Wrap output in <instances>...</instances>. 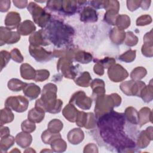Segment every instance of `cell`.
<instances>
[{"label": "cell", "instance_id": "cell-58", "mask_svg": "<svg viewBox=\"0 0 153 153\" xmlns=\"http://www.w3.org/2000/svg\"><path fill=\"white\" fill-rule=\"evenodd\" d=\"M13 2L14 5L19 8H24L27 4V1L26 0H14Z\"/></svg>", "mask_w": 153, "mask_h": 153}, {"label": "cell", "instance_id": "cell-57", "mask_svg": "<svg viewBox=\"0 0 153 153\" xmlns=\"http://www.w3.org/2000/svg\"><path fill=\"white\" fill-rule=\"evenodd\" d=\"M92 7L95 8H104L106 1H91L89 2Z\"/></svg>", "mask_w": 153, "mask_h": 153}, {"label": "cell", "instance_id": "cell-49", "mask_svg": "<svg viewBox=\"0 0 153 153\" xmlns=\"http://www.w3.org/2000/svg\"><path fill=\"white\" fill-rule=\"evenodd\" d=\"M1 70L2 71V69L8 64L9 60L11 58V54L9 52L5 50H2L1 51Z\"/></svg>", "mask_w": 153, "mask_h": 153}, {"label": "cell", "instance_id": "cell-10", "mask_svg": "<svg viewBox=\"0 0 153 153\" xmlns=\"http://www.w3.org/2000/svg\"><path fill=\"white\" fill-rule=\"evenodd\" d=\"M109 78L113 82H121L126 79L128 74L127 71L120 64H115L108 69Z\"/></svg>", "mask_w": 153, "mask_h": 153}, {"label": "cell", "instance_id": "cell-24", "mask_svg": "<svg viewBox=\"0 0 153 153\" xmlns=\"http://www.w3.org/2000/svg\"><path fill=\"white\" fill-rule=\"evenodd\" d=\"M148 122H152V111L148 107L142 108L138 112V124L142 127Z\"/></svg>", "mask_w": 153, "mask_h": 153}, {"label": "cell", "instance_id": "cell-29", "mask_svg": "<svg viewBox=\"0 0 153 153\" xmlns=\"http://www.w3.org/2000/svg\"><path fill=\"white\" fill-rule=\"evenodd\" d=\"M152 84V80L150 81V83L148 85H145L142 90L140 94V97L146 103H148L152 100L153 98V87Z\"/></svg>", "mask_w": 153, "mask_h": 153}, {"label": "cell", "instance_id": "cell-53", "mask_svg": "<svg viewBox=\"0 0 153 153\" xmlns=\"http://www.w3.org/2000/svg\"><path fill=\"white\" fill-rule=\"evenodd\" d=\"M96 117L91 112L88 113V117L86 124L85 126V128L90 129L96 127Z\"/></svg>", "mask_w": 153, "mask_h": 153}, {"label": "cell", "instance_id": "cell-33", "mask_svg": "<svg viewBox=\"0 0 153 153\" xmlns=\"http://www.w3.org/2000/svg\"><path fill=\"white\" fill-rule=\"evenodd\" d=\"M14 114L11 109L5 107L1 110L0 115V124L3 125L6 123H11L14 120Z\"/></svg>", "mask_w": 153, "mask_h": 153}, {"label": "cell", "instance_id": "cell-50", "mask_svg": "<svg viewBox=\"0 0 153 153\" xmlns=\"http://www.w3.org/2000/svg\"><path fill=\"white\" fill-rule=\"evenodd\" d=\"M152 22V18L149 15H142L136 20L137 26H145Z\"/></svg>", "mask_w": 153, "mask_h": 153}, {"label": "cell", "instance_id": "cell-16", "mask_svg": "<svg viewBox=\"0 0 153 153\" xmlns=\"http://www.w3.org/2000/svg\"><path fill=\"white\" fill-rule=\"evenodd\" d=\"M21 18L19 13L14 11L8 13L5 19V25L7 27L10 29H14L16 27L17 28L20 25Z\"/></svg>", "mask_w": 153, "mask_h": 153}, {"label": "cell", "instance_id": "cell-1", "mask_svg": "<svg viewBox=\"0 0 153 153\" xmlns=\"http://www.w3.org/2000/svg\"><path fill=\"white\" fill-rule=\"evenodd\" d=\"M98 118L100 134L105 142L118 149L119 152H122V149L124 152V149L134 148V142L123 131L126 120L124 114L112 110Z\"/></svg>", "mask_w": 153, "mask_h": 153}, {"label": "cell", "instance_id": "cell-11", "mask_svg": "<svg viewBox=\"0 0 153 153\" xmlns=\"http://www.w3.org/2000/svg\"><path fill=\"white\" fill-rule=\"evenodd\" d=\"M20 39V35L17 32H12L8 27H0V45L5 44H11L17 42Z\"/></svg>", "mask_w": 153, "mask_h": 153}, {"label": "cell", "instance_id": "cell-54", "mask_svg": "<svg viewBox=\"0 0 153 153\" xmlns=\"http://www.w3.org/2000/svg\"><path fill=\"white\" fill-rule=\"evenodd\" d=\"M141 1H127V7L130 11L137 10L140 6Z\"/></svg>", "mask_w": 153, "mask_h": 153}, {"label": "cell", "instance_id": "cell-28", "mask_svg": "<svg viewBox=\"0 0 153 153\" xmlns=\"http://www.w3.org/2000/svg\"><path fill=\"white\" fill-rule=\"evenodd\" d=\"M124 117L126 120L133 124H138V112L134 108L130 106L126 109Z\"/></svg>", "mask_w": 153, "mask_h": 153}, {"label": "cell", "instance_id": "cell-36", "mask_svg": "<svg viewBox=\"0 0 153 153\" xmlns=\"http://www.w3.org/2000/svg\"><path fill=\"white\" fill-rule=\"evenodd\" d=\"M146 74L147 71L143 67H136L131 71L130 74V77L134 81H139L144 78Z\"/></svg>", "mask_w": 153, "mask_h": 153}, {"label": "cell", "instance_id": "cell-22", "mask_svg": "<svg viewBox=\"0 0 153 153\" xmlns=\"http://www.w3.org/2000/svg\"><path fill=\"white\" fill-rule=\"evenodd\" d=\"M32 141V137L29 133L25 131L19 133L16 136V142L17 144L23 148L29 146Z\"/></svg>", "mask_w": 153, "mask_h": 153}, {"label": "cell", "instance_id": "cell-12", "mask_svg": "<svg viewBox=\"0 0 153 153\" xmlns=\"http://www.w3.org/2000/svg\"><path fill=\"white\" fill-rule=\"evenodd\" d=\"M152 140V127L150 126L146 128L145 130H143L139 134L137 140V145L140 148H146L149 144L151 140Z\"/></svg>", "mask_w": 153, "mask_h": 153}, {"label": "cell", "instance_id": "cell-21", "mask_svg": "<svg viewBox=\"0 0 153 153\" xmlns=\"http://www.w3.org/2000/svg\"><path fill=\"white\" fill-rule=\"evenodd\" d=\"M78 110L72 103L67 105L63 109L62 114L63 116L69 121L74 123L76 121V118L78 113Z\"/></svg>", "mask_w": 153, "mask_h": 153}, {"label": "cell", "instance_id": "cell-2", "mask_svg": "<svg viewBox=\"0 0 153 153\" xmlns=\"http://www.w3.org/2000/svg\"><path fill=\"white\" fill-rule=\"evenodd\" d=\"M45 39L57 47L70 44L74 35V29L62 22L54 19L49 22L45 29H42Z\"/></svg>", "mask_w": 153, "mask_h": 153}, {"label": "cell", "instance_id": "cell-7", "mask_svg": "<svg viewBox=\"0 0 153 153\" xmlns=\"http://www.w3.org/2000/svg\"><path fill=\"white\" fill-rule=\"evenodd\" d=\"M29 101L23 96H10L5 101V106L17 112L25 111L28 107Z\"/></svg>", "mask_w": 153, "mask_h": 153}, {"label": "cell", "instance_id": "cell-41", "mask_svg": "<svg viewBox=\"0 0 153 153\" xmlns=\"http://www.w3.org/2000/svg\"><path fill=\"white\" fill-rule=\"evenodd\" d=\"M124 42L126 45L133 47L137 44L138 42V38L135 35L133 34V32L128 31L126 33V38Z\"/></svg>", "mask_w": 153, "mask_h": 153}, {"label": "cell", "instance_id": "cell-3", "mask_svg": "<svg viewBox=\"0 0 153 153\" xmlns=\"http://www.w3.org/2000/svg\"><path fill=\"white\" fill-rule=\"evenodd\" d=\"M57 88L55 84H45L43 87L41 98L35 102V106L43 109L45 112L59 113L61 111L63 102L57 99Z\"/></svg>", "mask_w": 153, "mask_h": 153}, {"label": "cell", "instance_id": "cell-15", "mask_svg": "<svg viewBox=\"0 0 153 153\" xmlns=\"http://www.w3.org/2000/svg\"><path fill=\"white\" fill-rule=\"evenodd\" d=\"M90 87L93 90L92 98L95 100L98 96L105 94V82L102 79H94L90 83Z\"/></svg>", "mask_w": 153, "mask_h": 153}, {"label": "cell", "instance_id": "cell-56", "mask_svg": "<svg viewBox=\"0 0 153 153\" xmlns=\"http://www.w3.org/2000/svg\"><path fill=\"white\" fill-rule=\"evenodd\" d=\"M93 70H94V73L98 75H103L104 74V68L100 63H99L97 62L94 65Z\"/></svg>", "mask_w": 153, "mask_h": 153}, {"label": "cell", "instance_id": "cell-31", "mask_svg": "<svg viewBox=\"0 0 153 153\" xmlns=\"http://www.w3.org/2000/svg\"><path fill=\"white\" fill-rule=\"evenodd\" d=\"M91 82V78L90 74L87 71L83 72L78 77L75 79V82L76 85L83 87H88L90 85Z\"/></svg>", "mask_w": 153, "mask_h": 153}, {"label": "cell", "instance_id": "cell-26", "mask_svg": "<svg viewBox=\"0 0 153 153\" xmlns=\"http://www.w3.org/2000/svg\"><path fill=\"white\" fill-rule=\"evenodd\" d=\"M23 90L25 95L31 100L37 98L41 93L40 87L33 83L27 84Z\"/></svg>", "mask_w": 153, "mask_h": 153}, {"label": "cell", "instance_id": "cell-14", "mask_svg": "<svg viewBox=\"0 0 153 153\" xmlns=\"http://www.w3.org/2000/svg\"><path fill=\"white\" fill-rule=\"evenodd\" d=\"M97 19V12L91 7H84L80 13V20L83 22H95Z\"/></svg>", "mask_w": 153, "mask_h": 153}, {"label": "cell", "instance_id": "cell-34", "mask_svg": "<svg viewBox=\"0 0 153 153\" xmlns=\"http://www.w3.org/2000/svg\"><path fill=\"white\" fill-rule=\"evenodd\" d=\"M27 84V83L22 82L19 79L12 78L8 82V87L11 91H19L23 90Z\"/></svg>", "mask_w": 153, "mask_h": 153}, {"label": "cell", "instance_id": "cell-5", "mask_svg": "<svg viewBox=\"0 0 153 153\" xmlns=\"http://www.w3.org/2000/svg\"><path fill=\"white\" fill-rule=\"evenodd\" d=\"M27 10L30 13L35 23L44 28L47 26L51 19V14L33 2L27 5Z\"/></svg>", "mask_w": 153, "mask_h": 153}, {"label": "cell", "instance_id": "cell-52", "mask_svg": "<svg viewBox=\"0 0 153 153\" xmlns=\"http://www.w3.org/2000/svg\"><path fill=\"white\" fill-rule=\"evenodd\" d=\"M11 58L17 63H21L23 62V57L20 51L17 48H14L10 52Z\"/></svg>", "mask_w": 153, "mask_h": 153}, {"label": "cell", "instance_id": "cell-47", "mask_svg": "<svg viewBox=\"0 0 153 153\" xmlns=\"http://www.w3.org/2000/svg\"><path fill=\"white\" fill-rule=\"evenodd\" d=\"M134 80H130V81H127L125 82H123L121 84L120 87L123 93L126 94L127 96H131V87L134 83Z\"/></svg>", "mask_w": 153, "mask_h": 153}, {"label": "cell", "instance_id": "cell-44", "mask_svg": "<svg viewBox=\"0 0 153 153\" xmlns=\"http://www.w3.org/2000/svg\"><path fill=\"white\" fill-rule=\"evenodd\" d=\"M88 117V113H85L83 111H78L75 123L79 127H84Z\"/></svg>", "mask_w": 153, "mask_h": 153}, {"label": "cell", "instance_id": "cell-9", "mask_svg": "<svg viewBox=\"0 0 153 153\" xmlns=\"http://www.w3.org/2000/svg\"><path fill=\"white\" fill-rule=\"evenodd\" d=\"M29 51L30 54L39 62H47L53 57V52L47 51L41 47L30 45Z\"/></svg>", "mask_w": 153, "mask_h": 153}, {"label": "cell", "instance_id": "cell-43", "mask_svg": "<svg viewBox=\"0 0 153 153\" xmlns=\"http://www.w3.org/2000/svg\"><path fill=\"white\" fill-rule=\"evenodd\" d=\"M50 72L46 69H39L36 71L35 77L33 80L37 82H42L48 78Z\"/></svg>", "mask_w": 153, "mask_h": 153}, {"label": "cell", "instance_id": "cell-13", "mask_svg": "<svg viewBox=\"0 0 153 153\" xmlns=\"http://www.w3.org/2000/svg\"><path fill=\"white\" fill-rule=\"evenodd\" d=\"M144 44L142 47V53L143 56L148 57H152L153 55L152 45V30L147 32L143 36Z\"/></svg>", "mask_w": 153, "mask_h": 153}, {"label": "cell", "instance_id": "cell-20", "mask_svg": "<svg viewBox=\"0 0 153 153\" xmlns=\"http://www.w3.org/2000/svg\"><path fill=\"white\" fill-rule=\"evenodd\" d=\"M109 38L114 44L117 45L121 44L124 41L126 33L123 30H121L117 27H114L109 33Z\"/></svg>", "mask_w": 153, "mask_h": 153}, {"label": "cell", "instance_id": "cell-42", "mask_svg": "<svg viewBox=\"0 0 153 153\" xmlns=\"http://www.w3.org/2000/svg\"><path fill=\"white\" fill-rule=\"evenodd\" d=\"M118 16V12L115 11H106L104 16V20L109 25H115V20Z\"/></svg>", "mask_w": 153, "mask_h": 153}, {"label": "cell", "instance_id": "cell-23", "mask_svg": "<svg viewBox=\"0 0 153 153\" xmlns=\"http://www.w3.org/2000/svg\"><path fill=\"white\" fill-rule=\"evenodd\" d=\"M44 116L45 111L35 106L29 111L27 118L28 120L33 123H39L43 120Z\"/></svg>", "mask_w": 153, "mask_h": 153}, {"label": "cell", "instance_id": "cell-45", "mask_svg": "<svg viewBox=\"0 0 153 153\" xmlns=\"http://www.w3.org/2000/svg\"><path fill=\"white\" fill-rule=\"evenodd\" d=\"M21 127L23 131L26 133H32L35 130L36 126L35 123L30 121L29 120H26L22 122Z\"/></svg>", "mask_w": 153, "mask_h": 153}, {"label": "cell", "instance_id": "cell-4", "mask_svg": "<svg viewBox=\"0 0 153 153\" xmlns=\"http://www.w3.org/2000/svg\"><path fill=\"white\" fill-rule=\"evenodd\" d=\"M95 115L97 118L102 115L113 110L114 107L118 106L121 103V97L117 93L111 95H102L95 99Z\"/></svg>", "mask_w": 153, "mask_h": 153}, {"label": "cell", "instance_id": "cell-32", "mask_svg": "<svg viewBox=\"0 0 153 153\" xmlns=\"http://www.w3.org/2000/svg\"><path fill=\"white\" fill-rule=\"evenodd\" d=\"M74 59L76 62L85 64L88 63L92 60L93 56L90 53L88 52L78 50L76 51L74 55Z\"/></svg>", "mask_w": 153, "mask_h": 153}, {"label": "cell", "instance_id": "cell-39", "mask_svg": "<svg viewBox=\"0 0 153 153\" xmlns=\"http://www.w3.org/2000/svg\"><path fill=\"white\" fill-rule=\"evenodd\" d=\"M62 122L58 119H53L51 120L48 124V130L54 133H57L63 128Z\"/></svg>", "mask_w": 153, "mask_h": 153}, {"label": "cell", "instance_id": "cell-27", "mask_svg": "<svg viewBox=\"0 0 153 153\" xmlns=\"http://www.w3.org/2000/svg\"><path fill=\"white\" fill-rule=\"evenodd\" d=\"M21 76L25 79H34L36 71L29 64L23 63L20 66Z\"/></svg>", "mask_w": 153, "mask_h": 153}, {"label": "cell", "instance_id": "cell-25", "mask_svg": "<svg viewBox=\"0 0 153 153\" xmlns=\"http://www.w3.org/2000/svg\"><path fill=\"white\" fill-rule=\"evenodd\" d=\"M77 4L76 1H62L60 12L66 15H72L76 11Z\"/></svg>", "mask_w": 153, "mask_h": 153}, {"label": "cell", "instance_id": "cell-55", "mask_svg": "<svg viewBox=\"0 0 153 153\" xmlns=\"http://www.w3.org/2000/svg\"><path fill=\"white\" fill-rule=\"evenodd\" d=\"M10 1L2 0L0 1V11L1 12H6L10 8Z\"/></svg>", "mask_w": 153, "mask_h": 153}, {"label": "cell", "instance_id": "cell-38", "mask_svg": "<svg viewBox=\"0 0 153 153\" xmlns=\"http://www.w3.org/2000/svg\"><path fill=\"white\" fill-rule=\"evenodd\" d=\"M15 139L12 136H7L1 139L0 148L1 152H6L14 143Z\"/></svg>", "mask_w": 153, "mask_h": 153}, {"label": "cell", "instance_id": "cell-18", "mask_svg": "<svg viewBox=\"0 0 153 153\" xmlns=\"http://www.w3.org/2000/svg\"><path fill=\"white\" fill-rule=\"evenodd\" d=\"M67 137L70 143L73 145H77L83 140L84 134L81 129L79 128H75L69 131Z\"/></svg>", "mask_w": 153, "mask_h": 153}, {"label": "cell", "instance_id": "cell-48", "mask_svg": "<svg viewBox=\"0 0 153 153\" xmlns=\"http://www.w3.org/2000/svg\"><path fill=\"white\" fill-rule=\"evenodd\" d=\"M104 8L106 11H115L118 13L120 10V3L118 1H106Z\"/></svg>", "mask_w": 153, "mask_h": 153}, {"label": "cell", "instance_id": "cell-40", "mask_svg": "<svg viewBox=\"0 0 153 153\" xmlns=\"http://www.w3.org/2000/svg\"><path fill=\"white\" fill-rule=\"evenodd\" d=\"M136 52V50H129L126 52H125L124 53H123V54L120 55L118 59L120 60L123 61L126 63H130L135 59Z\"/></svg>", "mask_w": 153, "mask_h": 153}, {"label": "cell", "instance_id": "cell-46", "mask_svg": "<svg viewBox=\"0 0 153 153\" xmlns=\"http://www.w3.org/2000/svg\"><path fill=\"white\" fill-rule=\"evenodd\" d=\"M62 1H49L47 2L46 8L53 11H60Z\"/></svg>", "mask_w": 153, "mask_h": 153}, {"label": "cell", "instance_id": "cell-17", "mask_svg": "<svg viewBox=\"0 0 153 153\" xmlns=\"http://www.w3.org/2000/svg\"><path fill=\"white\" fill-rule=\"evenodd\" d=\"M29 41L30 42V45L33 46H46L50 44L44 36L42 29L32 33L29 36Z\"/></svg>", "mask_w": 153, "mask_h": 153}, {"label": "cell", "instance_id": "cell-35", "mask_svg": "<svg viewBox=\"0 0 153 153\" xmlns=\"http://www.w3.org/2000/svg\"><path fill=\"white\" fill-rule=\"evenodd\" d=\"M50 144H51V147L52 149L54 152H64L67 148V145L66 142L63 140L62 139H61V137L53 140Z\"/></svg>", "mask_w": 153, "mask_h": 153}, {"label": "cell", "instance_id": "cell-30", "mask_svg": "<svg viewBox=\"0 0 153 153\" xmlns=\"http://www.w3.org/2000/svg\"><path fill=\"white\" fill-rule=\"evenodd\" d=\"M115 25H117V28L124 30L130 25V19L126 14H118L115 20Z\"/></svg>", "mask_w": 153, "mask_h": 153}, {"label": "cell", "instance_id": "cell-59", "mask_svg": "<svg viewBox=\"0 0 153 153\" xmlns=\"http://www.w3.org/2000/svg\"><path fill=\"white\" fill-rule=\"evenodd\" d=\"M1 138L9 136L10 134V130L7 127H4L2 125H1Z\"/></svg>", "mask_w": 153, "mask_h": 153}, {"label": "cell", "instance_id": "cell-8", "mask_svg": "<svg viewBox=\"0 0 153 153\" xmlns=\"http://www.w3.org/2000/svg\"><path fill=\"white\" fill-rule=\"evenodd\" d=\"M91 99L81 90L74 93L69 100V103L75 105L83 110L89 109L91 106Z\"/></svg>", "mask_w": 153, "mask_h": 153}, {"label": "cell", "instance_id": "cell-60", "mask_svg": "<svg viewBox=\"0 0 153 153\" xmlns=\"http://www.w3.org/2000/svg\"><path fill=\"white\" fill-rule=\"evenodd\" d=\"M151 1H141L140 6L142 9L144 10H146L149 8Z\"/></svg>", "mask_w": 153, "mask_h": 153}, {"label": "cell", "instance_id": "cell-6", "mask_svg": "<svg viewBox=\"0 0 153 153\" xmlns=\"http://www.w3.org/2000/svg\"><path fill=\"white\" fill-rule=\"evenodd\" d=\"M72 65V60L65 57H62L58 60L57 64V69L59 72H60L62 75L69 79H75L77 75V70Z\"/></svg>", "mask_w": 153, "mask_h": 153}, {"label": "cell", "instance_id": "cell-51", "mask_svg": "<svg viewBox=\"0 0 153 153\" xmlns=\"http://www.w3.org/2000/svg\"><path fill=\"white\" fill-rule=\"evenodd\" d=\"M97 62L100 63L104 68L106 69H109L110 67L113 66L115 64V59L112 57H106L102 60H99L97 61Z\"/></svg>", "mask_w": 153, "mask_h": 153}, {"label": "cell", "instance_id": "cell-19", "mask_svg": "<svg viewBox=\"0 0 153 153\" xmlns=\"http://www.w3.org/2000/svg\"><path fill=\"white\" fill-rule=\"evenodd\" d=\"M17 30L20 35L26 36L31 33L32 34L36 30V27L32 21L27 20L20 23L17 27Z\"/></svg>", "mask_w": 153, "mask_h": 153}, {"label": "cell", "instance_id": "cell-37", "mask_svg": "<svg viewBox=\"0 0 153 153\" xmlns=\"http://www.w3.org/2000/svg\"><path fill=\"white\" fill-rule=\"evenodd\" d=\"M60 137L61 135L59 133H54L48 130H45L41 135L42 140L45 144H50L53 140Z\"/></svg>", "mask_w": 153, "mask_h": 153}]
</instances>
